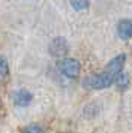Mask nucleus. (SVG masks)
Returning a JSON list of instances; mask_svg holds the SVG:
<instances>
[{
    "label": "nucleus",
    "instance_id": "2",
    "mask_svg": "<svg viewBox=\"0 0 132 133\" xmlns=\"http://www.w3.org/2000/svg\"><path fill=\"white\" fill-rule=\"evenodd\" d=\"M59 69L68 78H77L80 75V61L74 60V58H65V60L59 61Z\"/></svg>",
    "mask_w": 132,
    "mask_h": 133
},
{
    "label": "nucleus",
    "instance_id": "6",
    "mask_svg": "<svg viewBox=\"0 0 132 133\" xmlns=\"http://www.w3.org/2000/svg\"><path fill=\"white\" fill-rule=\"evenodd\" d=\"M9 75V66L5 57H0V81H5Z\"/></svg>",
    "mask_w": 132,
    "mask_h": 133
},
{
    "label": "nucleus",
    "instance_id": "5",
    "mask_svg": "<svg viewBox=\"0 0 132 133\" xmlns=\"http://www.w3.org/2000/svg\"><path fill=\"white\" fill-rule=\"evenodd\" d=\"M14 102L17 106H27L32 102V94L27 90H20L14 94Z\"/></svg>",
    "mask_w": 132,
    "mask_h": 133
},
{
    "label": "nucleus",
    "instance_id": "7",
    "mask_svg": "<svg viewBox=\"0 0 132 133\" xmlns=\"http://www.w3.org/2000/svg\"><path fill=\"white\" fill-rule=\"evenodd\" d=\"M116 84H117V87H119V88L125 90L126 87H128V84H129V78H128V75L122 72L119 76H117V79H116Z\"/></svg>",
    "mask_w": 132,
    "mask_h": 133
},
{
    "label": "nucleus",
    "instance_id": "4",
    "mask_svg": "<svg viewBox=\"0 0 132 133\" xmlns=\"http://www.w3.org/2000/svg\"><path fill=\"white\" fill-rule=\"evenodd\" d=\"M117 33L122 39L132 37V21L131 19H122L117 24Z\"/></svg>",
    "mask_w": 132,
    "mask_h": 133
},
{
    "label": "nucleus",
    "instance_id": "9",
    "mask_svg": "<svg viewBox=\"0 0 132 133\" xmlns=\"http://www.w3.org/2000/svg\"><path fill=\"white\" fill-rule=\"evenodd\" d=\"M26 133H44V130H42L39 126H32L26 130Z\"/></svg>",
    "mask_w": 132,
    "mask_h": 133
},
{
    "label": "nucleus",
    "instance_id": "8",
    "mask_svg": "<svg viewBox=\"0 0 132 133\" xmlns=\"http://www.w3.org/2000/svg\"><path fill=\"white\" fill-rule=\"evenodd\" d=\"M71 5L75 11H84V9L89 8V2H86V0H83V2H72Z\"/></svg>",
    "mask_w": 132,
    "mask_h": 133
},
{
    "label": "nucleus",
    "instance_id": "1",
    "mask_svg": "<svg viewBox=\"0 0 132 133\" xmlns=\"http://www.w3.org/2000/svg\"><path fill=\"white\" fill-rule=\"evenodd\" d=\"M125 58L126 55H117L116 58L108 63V66L105 67V70L101 73V75H92V76H87L84 79V85L90 88V90H101V88H105V87H110V85L116 82V79L120 73L123 72V64H125Z\"/></svg>",
    "mask_w": 132,
    "mask_h": 133
},
{
    "label": "nucleus",
    "instance_id": "3",
    "mask_svg": "<svg viewBox=\"0 0 132 133\" xmlns=\"http://www.w3.org/2000/svg\"><path fill=\"white\" fill-rule=\"evenodd\" d=\"M66 52H68V42H66V39L63 37H56L53 42L50 43V54L53 55V57H65Z\"/></svg>",
    "mask_w": 132,
    "mask_h": 133
}]
</instances>
